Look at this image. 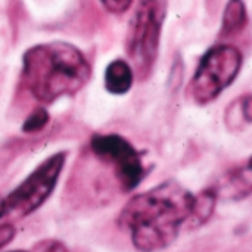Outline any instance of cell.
I'll return each mask as SVG.
<instances>
[{
  "instance_id": "1",
  "label": "cell",
  "mask_w": 252,
  "mask_h": 252,
  "mask_svg": "<svg viewBox=\"0 0 252 252\" xmlns=\"http://www.w3.org/2000/svg\"><path fill=\"white\" fill-rule=\"evenodd\" d=\"M195 195L174 180H167L131 198L121 210L118 224L130 233L140 252L168 248L190 219Z\"/></svg>"
},
{
  "instance_id": "2",
  "label": "cell",
  "mask_w": 252,
  "mask_h": 252,
  "mask_svg": "<svg viewBox=\"0 0 252 252\" xmlns=\"http://www.w3.org/2000/svg\"><path fill=\"white\" fill-rule=\"evenodd\" d=\"M92 68L84 53L71 43L50 41L25 50L22 81L41 103L78 93L90 80Z\"/></svg>"
},
{
  "instance_id": "3",
  "label": "cell",
  "mask_w": 252,
  "mask_h": 252,
  "mask_svg": "<svg viewBox=\"0 0 252 252\" xmlns=\"http://www.w3.org/2000/svg\"><path fill=\"white\" fill-rule=\"evenodd\" d=\"M164 18L165 0H139L130 21L126 49L142 77L151 72L157 61Z\"/></svg>"
},
{
  "instance_id": "4",
  "label": "cell",
  "mask_w": 252,
  "mask_h": 252,
  "mask_svg": "<svg viewBox=\"0 0 252 252\" xmlns=\"http://www.w3.org/2000/svg\"><path fill=\"white\" fill-rule=\"evenodd\" d=\"M242 62V52L232 44H217L208 49L190 80L192 99L199 105L217 99L236 80Z\"/></svg>"
},
{
  "instance_id": "5",
  "label": "cell",
  "mask_w": 252,
  "mask_h": 252,
  "mask_svg": "<svg viewBox=\"0 0 252 252\" xmlns=\"http://www.w3.org/2000/svg\"><path fill=\"white\" fill-rule=\"evenodd\" d=\"M66 161V152L47 157L35 170L7 196H4L7 216L27 217L37 211L53 193Z\"/></svg>"
},
{
  "instance_id": "6",
  "label": "cell",
  "mask_w": 252,
  "mask_h": 252,
  "mask_svg": "<svg viewBox=\"0 0 252 252\" xmlns=\"http://www.w3.org/2000/svg\"><path fill=\"white\" fill-rule=\"evenodd\" d=\"M90 149L99 159L112 165L124 192H131L142 183L146 174L142 157L126 137L117 133H97L90 139Z\"/></svg>"
},
{
  "instance_id": "7",
  "label": "cell",
  "mask_w": 252,
  "mask_h": 252,
  "mask_svg": "<svg viewBox=\"0 0 252 252\" xmlns=\"http://www.w3.org/2000/svg\"><path fill=\"white\" fill-rule=\"evenodd\" d=\"M134 83V71L133 66L123 61L115 59L112 61L105 69V89L112 94H126L130 92Z\"/></svg>"
},
{
  "instance_id": "8",
  "label": "cell",
  "mask_w": 252,
  "mask_h": 252,
  "mask_svg": "<svg viewBox=\"0 0 252 252\" xmlns=\"http://www.w3.org/2000/svg\"><path fill=\"white\" fill-rule=\"evenodd\" d=\"M248 24V13L244 0H229L223 13L221 34L235 35L241 32Z\"/></svg>"
},
{
  "instance_id": "9",
  "label": "cell",
  "mask_w": 252,
  "mask_h": 252,
  "mask_svg": "<svg viewBox=\"0 0 252 252\" xmlns=\"http://www.w3.org/2000/svg\"><path fill=\"white\" fill-rule=\"evenodd\" d=\"M217 198H219V193L216 189H207V190H202L199 195H195L193 210L188 223L192 227H198L207 223L216 210Z\"/></svg>"
},
{
  "instance_id": "10",
  "label": "cell",
  "mask_w": 252,
  "mask_h": 252,
  "mask_svg": "<svg viewBox=\"0 0 252 252\" xmlns=\"http://www.w3.org/2000/svg\"><path fill=\"white\" fill-rule=\"evenodd\" d=\"M224 190L229 192V196L235 199H244L251 193V162L247 161L245 167L236 168L229 174Z\"/></svg>"
},
{
  "instance_id": "11",
  "label": "cell",
  "mask_w": 252,
  "mask_h": 252,
  "mask_svg": "<svg viewBox=\"0 0 252 252\" xmlns=\"http://www.w3.org/2000/svg\"><path fill=\"white\" fill-rule=\"evenodd\" d=\"M50 121V115L44 108H35L24 121L22 131L24 133H38L41 131Z\"/></svg>"
},
{
  "instance_id": "12",
  "label": "cell",
  "mask_w": 252,
  "mask_h": 252,
  "mask_svg": "<svg viewBox=\"0 0 252 252\" xmlns=\"http://www.w3.org/2000/svg\"><path fill=\"white\" fill-rule=\"evenodd\" d=\"M100 3L108 12L120 15V13L127 12L131 7L133 0H100Z\"/></svg>"
},
{
  "instance_id": "13",
  "label": "cell",
  "mask_w": 252,
  "mask_h": 252,
  "mask_svg": "<svg viewBox=\"0 0 252 252\" xmlns=\"http://www.w3.org/2000/svg\"><path fill=\"white\" fill-rule=\"evenodd\" d=\"M34 252H69V251H68V248H66L62 242L47 239V241H43V242H40L38 245H35Z\"/></svg>"
},
{
  "instance_id": "14",
  "label": "cell",
  "mask_w": 252,
  "mask_h": 252,
  "mask_svg": "<svg viewBox=\"0 0 252 252\" xmlns=\"http://www.w3.org/2000/svg\"><path fill=\"white\" fill-rule=\"evenodd\" d=\"M15 235H16V229L13 224H10V223L0 224V250L4 248L6 245H9L13 241Z\"/></svg>"
},
{
  "instance_id": "15",
  "label": "cell",
  "mask_w": 252,
  "mask_h": 252,
  "mask_svg": "<svg viewBox=\"0 0 252 252\" xmlns=\"http://www.w3.org/2000/svg\"><path fill=\"white\" fill-rule=\"evenodd\" d=\"M6 216H7L6 202H4V198H3V196H0V220H1L3 217H6Z\"/></svg>"
},
{
  "instance_id": "16",
  "label": "cell",
  "mask_w": 252,
  "mask_h": 252,
  "mask_svg": "<svg viewBox=\"0 0 252 252\" xmlns=\"http://www.w3.org/2000/svg\"><path fill=\"white\" fill-rule=\"evenodd\" d=\"M9 252H28V251H22V250H18V251H9Z\"/></svg>"
}]
</instances>
